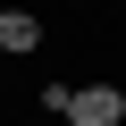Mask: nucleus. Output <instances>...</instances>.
<instances>
[{
  "label": "nucleus",
  "instance_id": "f257e3e1",
  "mask_svg": "<svg viewBox=\"0 0 126 126\" xmlns=\"http://www.w3.org/2000/svg\"><path fill=\"white\" fill-rule=\"evenodd\" d=\"M59 126H126V93H118V84H76Z\"/></svg>",
  "mask_w": 126,
  "mask_h": 126
},
{
  "label": "nucleus",
  "instance_id": "f03ea898",
  "mask_svg": "<svg viewBox=\"0 0 126 126\" xmlns=\"http://www.w3.org/2000/svg\"><path fill=\"white\" fill-rule=\"evenodd\" d=\"M50 42V25L34 17V9H0V59H25V50H42Z\"/></svg>",
  "mask_w": 126,
  "mask_h": 126
},
{
  "label": "nucleus",
  "instance_id": "7ed1b4c3",
  "mask_svg": "<svg viewBox=\"0 0 126 126\" xmlns=\"http://www.w3.org/2000/svg\"><path fill=\"white\" fill-rule=\"evenodd\" d=\"M67 93H76V84H42V93H34V109H42V118H67Z\"/></svg>",
  "mask_w": 126,
  "mask_h": 126
}]
</instances>
